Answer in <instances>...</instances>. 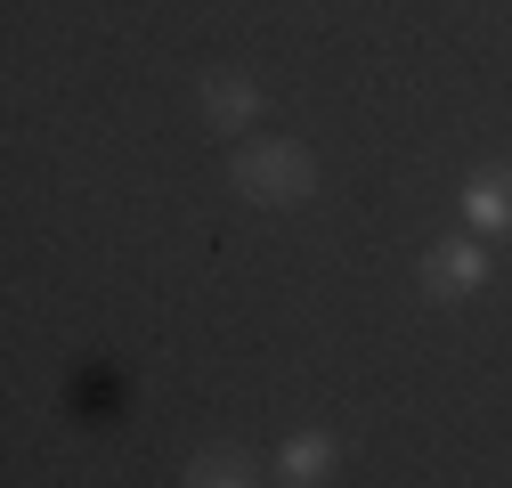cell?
<instances>
[{
    "label": "cell",
    "instance_id": "cell-2",
    "mask_svg": "<svg viewBox=\"0 0 512 488\" xmlns=\"http://www.w3.org/2000/svg\"><path fill=\"white\" fill-rule=\"evenodd\" d=\"M488 277V253L480 244H431V261H423V293L431 301H456V293H472Z\"/></svg>",
    "mask_w": 512,
    "mask_h": 488
},
{
    "label": "cell",
    "instance_id": "cell-3",
    "mask_svg": "<svg viewBox=\"0 0 512 488\" xmlns=\"http://www.w3.org/2000/svg\"><path fill=\"white\" fill-rule=\"evenodd\" d=\"M252 114H261V90H252L244 74H212L204 82V122H212V131H244Z\"/></svg>",
    "mask_w": 512,
    "mask_h": 488
},
{
    "label": "cell",
    "instance_id": "cell-4",
    "mask_svg": "<svg viewBox=\"0 0 512 488\" xmlns=\"http://www.w3.org/2000/svg\"><path fill=\"white\" fill-rule=\"evenodd\" d=\"M464 212H472L480 236H504L512 228V171H480L472 188H464Z\"/></svg>",
    "mask_w": 512,
    "mask_h": 488
},
{
    "label": "cell",
    "instance_id": "cell-5",
    "mask_svg": "<svg viewBox=\"0 0 512 488\" xmlns=\"http://www.w3.org/2000/svg\"><path fill=\"white\" fill-rule=\"evenodd\" d=\"M326 472H334V440H326V432H301V440L285 448V480H293V488H317Z\"/></svg>",
    "mask_w": 512,
    "mask_h": 488
},
{
    "label": "cell",
    "instance_id": "cell-1",
    "mask_svg": "<svg viewBox=\"0 0 512 488\" xmlns=\"http://www.w3.org/2000/svg\"><path fill=\"white\" fill-rule=\"evenodd\" d=\"M228 179H236L252 204H301V196L317 188V155H309L301 139H261V147L236 155Z\"/></svg>",
    "mask_w": 512,
    "mask_h": 488
},
{
    "label": "cell",
    "instance_id": "cell-6",
    "mask_svg": "<svg viewBox=\"0 0 512 488\" xmlns=\"http://www.w3.org/2000/svg\"><path fill=\"white\" fill-rule=\"evenodd\" d=\"M252 480H261L252 456H228V448H212V456L187 464V488H252Z\"/></svg>",
    "mask_w": 512,
    "mask_h": 488
}]
</instances>
